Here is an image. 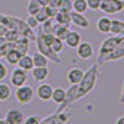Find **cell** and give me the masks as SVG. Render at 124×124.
Returning a JSON list of instances; mask_svg holds the SVG:
<instances>
[{"instance_id": "cell-1", "label": "cell", "mask_w": 124, "mask_h": 124, "mask_svg": "<svg viewBox=\"0 0 124 124\" xmlns=\"http://www.w3.org/2000/svg\"><path fill=\"white\" fill-rule=\"evenodd\" d=\"M97 65H92L88 72H85L83 78L81 79V82L77 85V96L76 99H79L81 97L86 96L88 92L92 91V88L94 87L96 81H97Z\"/></svg>"}, {"instance_id": "cell-2", "label": "cell", "mask_w": 124, "mask_h": 124, "mask_svg": "<svg viewBox=\"0 0 124 124\" xmlns=\"http://www.w3.org/2000/svg\"><path fill=\"white\" fill-rule=\"evenodd\" d=\"M120 44H124V35H114L113 37H108L104 40L99 46V54H98V60L108 55L110 51H113L117 46Z\"/></svg>"}, {"instance_id": "cell-3", "label": "cell", "mask_w": 124, "mask_h": 124, "mask_svg": "<svg viewBox=\"0 0 124 124\" xmlns=\"http://www.w3.org/2000/svg\"><path fill=\"white\" fill-rule=\"evenodd\" d=\"M34 96H35L34 88L26 83L20 87H16L15 89V99L20 104H30L34 101Z\"/></svg>"}, {"instance_id": "cell-4", "label": "cell", "mask_w": 124, "mask_h": 124, "mask_svg": "<svg viewBox=\"0 0 124 124\" xmlns=\"http://www.w3.org/2000/svg\"><path fill=\"white\" fill-rule=\"evenodd\" d=\"M124 9V3L119 0H102L99 10L107 15H114L120 13Z\"/></svg>"}, {"instance_id": "cell-5", "label": "cell", "mask_w": 124, "mask_h": 124, "mask_svg": "<svg viewBox=\"0 0 124 124\" xmlns=\"http://www.w3.org/2000/svg\"><path fill=\"white\" fill-rule=\"evenodd\" d=\"M29 76H27V72L21 70L20 67H15L10 75V85L14 86L15 88L16 87H20L26 83Z\"/></svg>"}, {"instance_id": "cell-6", "label": "cell", "mask_w": 124, "mask_h": 124, "mask_svg": "<svg viewBox=\"0 0 124 124\" xmlns=\"http://www.w3.org/2000/svg\"><path fill=\"white\" fill-rule=\"evenodd\" d=\"M52 91L54 87L51 86L50 83H46V82H41V83L37 86L36 88V97L42 101V102H47L51 99V96H52Z\"/></svg>"}, {"instance_id": "cell-7", "label": "cell", "mask_w": 124, "mask_h": 124, "mask_svg": "<svg viewBox=\"0 0 124 124\" xmlns=\"http://www.w3.org/2000/svg\"><path fill=\"white\" fill-rule=\"evenodd\" d=\"M76 54L79 58L82 60H89L91 57H93V46L91 42L87 41H81L79 45L76 47Z\"/></svg>"}, {"instance_id": "cell-8", "label": "cell", "mask_w": 124, "mask_h": 124, "mask_svg": "<svg viewBox=\"0 0 124 124\" xmlns=\"http://www.w3.org/2000/svg\"><path fill=\"white\" fill-rule=\"evenodd\" d=\"M70 19H71V24H73L77 27L88 29L91 26L89 20L85 16V14H79V13H76V11H71L70 13Z\"/></svg>"}, {"instance_id": "cell-9", "label": "cell", "mask_w": 124, "mask_h": 124, "mask_svg": "<svg viewBox=\"0 0 124 124\" xmlns=\"http://www.w3.org/2000/svg\"><path fill=\"white\" fill-rule=\"evenodd\" d=\"M82 41V37H81V34L78 32V31H68L66 37L63 39V44L70 47V48H76L79 42Z\"/></svg>"}, {"instance_id": "cell-10", "label": "cell", "mask_w": 124, "mask_h": 124, "mask_svg": "<svg viewBox=\"0 0 124 124\" xmlns=\"http://www.w3.org/2000/svg\"><path fill=\"white\" fill-rule=\"evenodd\" d=\"M124 56V44H120L119 46H117L113 51L108 55H106L104 57H102L99 61L101 62H109V61H118V60H122Z\"/></svg>"}, {"instance_id": "cell-11", "label": "cell", "mask_w": 124, "mask_h": 124, "mask_svg": "<svg viewBox=\"0 0 124 124\" xmlns=\"http://www.w3.org/2000/svg\"><path fill=\"white\" fill-rule=\"evenodd\" d=\"M83 75H85V71L82 68L73 67L67 72L66 77H67V81L70 82V85H78L81 82V79L83 78Z\"/></svg>"}, {"instance_id": "cell-12", "label": "cell", "mask_w": 124, "mask_h": 124, "mask_svg": "<svg viewBox=\"0 0 124 124\" xmlns=\"http://www.w3.org/2000/svg\"><path fill=\"white\" fill-rule=\"evenodd\" d=\"M31 76L36 82H45L47 77L50 76V70L47 66L45 67H32L31 70Z\"/></svg>"}, {"instance_id": "cell-13", "label": "cell", "mask_w": 124, "mask_h": 124, "mask_svg": "<svg viewBox=\"0 0 124 124\" xmlns=\"http://www.w3.org/2000/svg\"><path fill=\"white\" fill-rule=\"evenodd\" d=\"M5 119L11 124H23L24 114L19 109H9L5 114Z\"/></svg>"}, {"instance_id": "cell-14", "label": "cell", "mask_w": 124, "mask_h": 124, "mask_svg": "<svg viewBox=\"0 0 124 124\" xmlns=\"http://www.w3.org/2000/svg\"><path fill=\"white\" fill-rule=\"evenodd\" d=\"M96 27L101 34H109L110 30V19L108 16H101L98 17L97 23H96Z\"/></svg>"}, {"instance_id": "cell-15", "label": "cell", "mask_w": 124, "mask_h": 124, "mask_svg": "<svg viewBox=\"0 0 124 124\" xmlns=\"http://www.w3.org/2000/svg\"><path fill=\"white\" fill-rule=\"evenodd\" d=\"M17 67H20L21 70L24 71H31L34 67V62H32V56H30L27 54L25 55H21V57H20V60L17 61Z\"/></svg>"}, {"instance_id": "cell-16", "label": "cell", "mask_w": 124, "mask_h": 124, "mask_svg": "<svg viewBox=\"0 0 124 124\" xmlns=\"http://www.w3.org/2000/svg\"><path fill=\"white\" fill-rule=\"evenodd\" d=\"M51 99H52V102L56 103V104H63V103L66 102V91L63 88H61V87L54 88Z\"/></svg>"}, {"instance_id": "cell-17", "label": "cell", "mask_w": 124, "mask_h": 124, "mask_svg": "<svg viewBox=\"0 0 124 124\" xmlns=\"http://www.w3.org/2000/svg\"><path fill=\"white\" fill-rule=\"evenodd\" d=\"M109 34L113 35H124V23L119 19H110V30Z\"/></svg>"}, {"instance_id": "cell-18", "label": "cell", "mask_w": 124, "mask_h": 124, "mask_svg": "<svg viewBox=\"0 0 124 124\" xmlns=\"http://www.w3.org/2000/svg\"><path fill=\"white\" fill-rule=\"evenodd\" d=\"M32 62H34V67H45L48 65V58L39 51V52L32 55Z\"/></svg>"}, {"instance_id": "cell-19", "label": "cell", "mask_w": 124, "mask_h": 124, "mask_svg": "<svg viewBox=\"0 0 124 124\" xmlns=\"http://www.w3.org/2000/svg\"><path fill=\"white\" fill-rule=\"evenodd\" d=\"M55 23L60 24V25H65V26H70L71 24V19H70V13H63V11H57V14L54 17Z\"/></svg>"}, {"instance_id": "cell-20", "label": "cell", "mask_w": 124, "mask_h": 124, "mask_svg": "<svg viewBox=\"0 0 124 124\" xmlns=\"http://www.w3.org/2000/svg\"><path fill=\"white\" fill-rule=\"evenodd\" d=\"M29 47H30V42H29V39H26V37H24V39H19V40L15 41V48H16L21 55L27 54Z\"/></svg>"}, {"instance_id": "cell-21", "label": "cell", "mask_w": 124, "mask_h": 124, "mask_svg": "<svg viewBox=\"0 0 124 124\" xmlns=\"http://www.w3.org/2000/svg\"><path fill=\"white\" fill-rule=\"evenodd\" d=\"M68 31H70L68 26L60 25V24H56V23H55L54 29H52V34H54L56 37H58V39H61V40H63V39L66 37V35H67Z\"/></svg>"}, {"instance_id": "cell-22", "label": "cell", "mask_w": 124, "mask_h": 124, "mask_svg": "<svg viewBox=\"0 0 124 124\" xmlns=\"http://www.w3.org/2000/svg\"><path fill=\"white\" fill-rule=\"evenodd\" d=\"M20 57H21V54H20L16 48H14V50H11V51H9V52L5 55L6 62H8L9 65H11V66L17 65V61L20 60Z\"/></svg>"}, {"instance_id": "cell-23", "label": "cell", "mask_w": 124, "mask_h": 124, "mask_svg": "<svg viewBox=\"0 0 124 124\" xmlns=\"http://www.w3.org/2000/svg\"><path fill=\"white\" fill-rule=\"evenodd\" d=\"M88 10L86 0H72V11L85 14Z\"/></svg>"}, {"instance_id": "cell-24", "label": "cell", "mask_w": 124, "mask_h": 124, "mask_svg": "<svg viewBox=\"0 0 124 124\" xmlns=\"http://www.w3.org/2000/svg\"><path fill=\"white\" fill-rule=\"evenodd\" d=\"M63 46H65L63 40H61V39H58V37L55 36L52 44L50 45V50L52 51L55 55H60V54L62 52V50H63Z\"/></svg>"}, {"instance_id": "cell-25", "label": "cell", "mask_w": 124, "mask_h": 124, "mask_svg": "<svg viewBox=\"0 0 124 124\" xmlns=\"http://www.w3.org/2000/svg\"><path fill=\"white\" fill-rule=\"evenodd\" d=\"M11 97V89L6 83H0V102H6Z\"/></svg>"}, {"instance_id": "cell-26", "label": "cell", "mask_w": 124, "mask_h": 124, "mask_svg": "<svg viewBox=\"0 0 124 124\" xmlns=\"http://www.w3.org/2000/svg\"><path fill=\"white\" fill-rule=\"evenodd\" d=\"M41 8H42V6L39 4L37 0H29L26 10H27V14H29V15L35 16V15L40 11V10H41Z\"/></svg>"}, {"instance_id": "cell-27", "label": "cell", "mask_w": 124, "mask_h": 124, "mask_svg": "<svg viewBox=\"0 0 124 124\" xmlns=\"http://www.w3.org/2000/svg\"><path fill=\"white\" fill-rule=\"evenodd\" d=\"M41 32L42 34H50L52 32V29H54V25H55V20L54 19H47L45 23L41 24Z\"/></svg>"}, {"instance_id": "cell-28", "label": "cell", "mask_w": 124, "mask_h": 124, "mask_svg": "<svg viewBox=\"0 0 124 124\" xmlns=\"http://www.w3.org/2000/svg\"><path fill=\"white\" fill-rule=\"evenodd\" d=\"M4 37H5V40L6 41H13V42H15L16 40H19L20 39V32L17 30H13V29H8V31L5 32V35H4Z\"/></svg>"}, {"instance_id": "cell-29", "label": "cell", "mask_w": 124, "mask_h": 124, "mask_svg": "<svg viewBox=\"0 0 124 124\" xmlns=\"http://www.w3.org/2000/svg\"><path fill=\"white\" fill-rule=\"evenodd\" d=\"M57 10L58 11H63V13H71L72 11V0H61Z\"/></svg>"}, {"instance_id": "cell-30", "label": "cell", "mask_w": 124, "mask_h": 124, "mask_svg": "<svg viewBox=\"0 0 124 124\" xmlns=\"http://www.w3.org/2000/svg\"><path fill=\"white\" fill-rule=\"evenodd\" d=\"M15 48V42H13V41H5L4 44L0 45V51H1V55L5 56L9 51H11Z\"/></svg>"}, {"instance_id": "cell-31", "label": "cell", "mask_w": 124, "mask_h": 124, "mask_svg": "<svg viewBox=\"0 0 124 124\" xmlns=\"http://www.w3.org/2000/svg\"><path fill=\"white\" fill-rule=\"evenodd\" d=\"M41 120H42V118H41L40 116H37V114H31V116L24 118L23 124H40Z\"/></svg>"}, {"instance_id": "cell-32", "label": "cell", "mask_w": 124, "mask_h": 124, "mask_svg": "<svg viewBox=\"0 0 124 124\" xmlns=\"http://www.w3.org/2000/svg\"><path fill=\"white\" fill-rule=\"evenodd\" d=\"M101 1H102V0H86L87 8L89 10H93V11H97V10H99Z\"/></svg>"}, {"instance_id": "cell-33", "label": "cell", "mask_w": 124, "mask_h": 124, "mask_svg": "<svg viewBox=\"0 0 124 124\" xmlns=\"http://www.w3.org/2000/svg\"><path fill=\"white\" fill-rule=\"evenodd\" d=\"M26 25H27V27H30V29H36L40 24H39V21L36 20V17L35 16H32V15H29V17L26 19Z\"/></svg>"}, {"instance_id": "cell-34", "label": "cell", "mask_w": 124, "mask_h": 124, "mask_svg": "<svg viewBox=\"0 0 124 124\" xmlns=\"http://www.w3.org/2000/svg\"><path fill=\"white\" fill-rule=\"evenodd\" d=\"M35 17H36V20H37V21H39V24L41 25V24H42V23H45L46 21V20L47 19H50L47 15H46V13H45V10H44V8H41V10H40V11L35 15Z\"/></svg>"}, {"instance_id": "cell-35", "label": "cell", "mask_w": 124, "mask_h": 124, "mask_svg": "<svg viewBox=\"0 0 124 124\" xmlns=\"http://www.w3.org/2000/svg\"><path fill=\"white\" fill-rule=\"evenodd\" d=\"M44 10H45V13H46V15L50 17V19H54L55 17V15L57 14V8H54V6H50V5H46V6H44Z\"/></svg>"}, {"instance_id": "cell-36", "label": "cell", "mask_w": 124, "mask_h": 124, "mask_svg": "<svg viewBox=\"0 0 124 124\" xmlns=\"http://www.w3.org/2000/svg\"><path fill=\"white\" fill-rule=\"evenodd\" d=\"M8 76V67L0 62V81H4Z\"/></svg>"}, {"instance_id": "cell-37", "label": "cell", "mask_w": 124, "mask_h": 124, "mask_svg": "<svg viewBox=\"0 0 124 124\" xmlns=\"http://www.w3.org/2000/svg\"><path fill=\"white\" fill-rule=\"evenodd\" d=\"M60 3H61V0H48V5L54 6V8H58Z\"/></svg>"}, {"instance_id": "cell-38", "label": "cell", "mask_w": 124, "mask_h": 124, "mask_svg": "<svg viewBox=\"0 0 124 124\" xmlns=\"http://www.w3.org/2000/svg\"><path fill=\"white\" fill-rule=\"evenodd\" d=\"M6 31H8V27H6L5 25H3V24H0V37L4 36Z\"/></svg>"}, {"instance_id": "cell-39", "label": "cell", "mask_w": 124, "mask_h": 124, "mask_svg": "<svg viewBox=\"0 0 124 124\" xmlns=\"http://www.w3.org/2000/svg\"><path fill=\"white\" fill-rule=\"evenodd\" d=\"M114 124H124V116H120V117L116 120Z\"/></svg>"}, {"instance_id": "cell-40", "label": "cell", "mask_w": 124, "mask_h": 124, "mask_svg": "<svg viewBox=\"0 0 124 124\" xmlns=\"http://www.w3.org/2000/svg\"><path fill=\"white\" fill-rule=\"evenodd\" d=\"M37 1H39V4L41 5V6H46V5H48V0H37Z\"/></svg>"}, {"instance_id": "cell-41", "label": "cell", "mask_w": 124, "mask_h": 124, "mask_svg": "<svg viewBox=\"0 0 124 124\" xmlns=\"http://www.w3.org/2000/svg\"><path fill=\"white\" fill-rule=\"evenodd\" d=\"M0 124H5V119H1V118H0Z\"/></svg>"}, {"instance_id": "cell-42", "label": "cell", "mask_w": 124, "mask_h": 124, "mask_svg": "<svg viewBox=\"0 0 124 124\" xmlns=\"http://www.w3.org/2000/svg\"><path fill=\"white\" fill-rule=\"evenodd\" d=\"M40 124H48V123H47L46 120H41V122H40Z\"/></svg>"}, {"instance_id": "cell-43", "label": "cell", "mask_w": 124, "mask_h": 124, "mask_svg": "<svg viewBox=\"0 0 124 124\" xmlns=\"http://www.w3.org/2000/svg\"><path fill=\"white\" fill-rule=\"evenodd\" d=\"M5 124H11V123H10V122H8V120L5 119Z\"/></svg>"}, {"instance_id": "cell-44", "label": "cell", "mask_w": 124, "mask_h": 124, "mask_svg": "<svg viewBox=\"0 0 124 124\" xmlns=\"http://www.w3.org/2000/svg\"><path fill=\"white\" fill-rule=\"evenodd\" d=\"M3 57V55H1V51H0V58H1Z\"/></svg>"}, {"instance_id": "cell-45", "label": "cell", "mask_w": 124, "mask_h": 124, "mask_svg": "<svg viewBox=\"0 0 124 124\" xmlns=\"http://www.w3.org/2000/svg\"><path fill=\"white\" fill-rule=\"evenodd\" d=\"M119 1H123V3H124V0H119Z\"/></svg>"}]
</instances>
